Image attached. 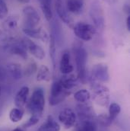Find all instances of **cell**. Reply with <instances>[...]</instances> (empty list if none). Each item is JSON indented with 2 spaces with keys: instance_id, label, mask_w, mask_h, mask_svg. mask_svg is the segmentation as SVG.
Wrapping results in <instances>:
<instances>
[{
  "instance_id": "8d00e7d4",
  "label": "cell",
  "mask_w": 130,
  "mask_h": 131,
  "mask_svg": "<svg viewBox=\"0 0 130 131\" xmlns=\"http://www.w3.org/2000/svg\"><path fill=\"white\" fill-rule=\"evenodd\" d=\"M19 2H22V3H28L29 2H30V0H18Z\"/></svg>"
},
{
  "instance_id": "2e32d148",
  "label": "cell",
  "mask_w": 130,
  "mask_h": 131,
  "mask_svg": "<svg viewBox=\"0 0 130 131\" xmlns=\"http://www.w3.org/2000/svg\"><path fill=\"white\" fill-rule=\"evenodd\" d=\"M30 89L28 86H24L20 89L15 97V104L18 108H22L26 104L29 95Z\"/></svg>"
},
{
  "instance_id": "f35d334b",
  "label": "cell",
  "mask_w": 130,
  "mask_h": 131,
  "mask_svg": "<svg viewBox=\"0 0 130 131\" xmlns=\"http://www.w3.org/2000/svg\"><path fill=\"white\" fill-rule=\"evenodd\" d=\"M1 94H2V89H1V86H0V96H1Z\"/></svg>"
},
{
  "instance_id": "6da1fadb",
  "label": "cell",
  "mask_w": 130,
  "mask_h": 131,
  "mask_svg": "<svg viewBox=\"0 0 130 131\" xmlns=\"http://www.w3.org/2000/svg\"><path fill=\"white\" fill-rule=\"evenodd\" d=\"M75 65L77 69V78L81 82L85 84L88 80L86 66L88 62V53L81 43H76L72 48Z\"/></svg>"
},
{
  "instance_id": "ab89813d",
  "label": "cell",
  "mask_w": 130,
  "mask_h": 131,
  "mask_svg": "<svg viewBox=\"0 0 130 131\" xmlns=\"http://www.w3.org/2000/svg\"><path fill=\"white\" fill-rule=\"evenodd\" d=\"M1 34H2V31H0V35H1Z\"/></svg>"
},
{
  "instance_id": "7402d4cb",
  "label": "cell",
  "mask_w": 130,
  "mask_h": 131,
  "mask_svg": "<svg viewBox=\"0 0 130 131\" xmlns=\"http://www.w3.org/2000/svg\"><path fill=\"white\" fill-rule=\"evenodd\" d=\"M51 79V73L49 68L45 65L40 66L37 75V80L38 82H50Z\"/></svg>"
},
{
  "instance_id": "8992f818",
  "label": "cell",
  "mask_w": 130,
  "mask_h": 131,
  "mask_svg": "<svg viewBox=\"0 0 130 131\" xmlns=\"http://www.w3.org/2000/svg\"><path fill=\"white\" fill-rule=\"evenodd\" d=\"M73 31L76 37L84 41H89L92 40L97 31L94 26L85 22H78L75 24L73 27Z\"/></svg>"
},
{
  "instance_id": "d590c367",
  "label": "cell",
  "mask_w": 130,
  "mask_h": 131,
  "mask_svg": "<svg viewBox=\"0 0 130 131\" xmlns=\"http://www.w3.org/2000/svg\"><path fill=\"white\" fill-rule=\"evenodd\" d=\"M103 1H105L106 2H107V3L110 4V5L113 4V3H115V2H116V0H103Z\"/></svg>"
},
{
  "instance_id": "cb8c5ba5",
  "label": "cell",
  "mask_w": 130,
  "mask_h": 131,
  "mask_svg": "<svg viewBox=\"0 0 130 131\" xmlns=\"http://www.w3.org/2000/svg\"><path fill=\"white\" fill-rule=\"evenodd\" d=\"M75 131H97V127L94 120L80 121Z\"/></svg>"
},
{
  "instance_id": "9c48e42d",
  "label": "cell",
  "mask_w": 130,
  "mask_h": 131,
  "mask_svg": "<svg viewBox=\"0 0 130 131\" xmlns=\"http://www.w3.org/2000/svg\"><path fill=\"white\" fill-rule=\"evenodd\" d=\"M20 41L23 44V46L26 48L27 51H28L35 58L40 60H42L45 58L46 54L43 48L39 45L36 44L34 42H33L31 39L24 37Z\"/></svg>"
},
{
  "instance_id": "d6986e66",
  "label": "cell",
  "mask_w": 130,
  "mask_h": 131,
  "mask_svg": "<svg viewBox=\"0 0 130 131\" xmlns=\"http://www.w3.org/2000/svg\"><path fill=\"white\" fill-rule=\"evenodd\" d=\"M66 6L69 12L78 15L83 11L84 0H67Z\"/></svg>"
},
{
  "instance_id": "52a82bcc",
  "label": "cell",
  "mask_w": 130,
  "mask_h": 131,
  "mask_svg": "<svg viewBox=\"0 0 130 131\" xmlns=\"http://www.w3.org/2000/svg\"><path fill=\"white\" fill-rule=\"evenodd\" d=\"M25 18V27L27 28H35L40 21V17L37 11L31 5H27L23 8Z\"/></svg>"
},
{
  "instance_id": "60d3db41",
  "label": "cell",
  "mask_w": 130,
  "mask_h": 131,
  "mask_svg": "<svg viewBox=\"0 0 130 131\" xmlns=\"http://www.w3.org/2000/svg\"><path fill=\"white\" fill-rule=\"evenodd\" d=\"M0 116H1V111H0Z\"/></svg>"
},
{
  "instance_id": "7a4b0ae2",
  "label": "cell",
  "mask_w": 130,
  "mask_h": 131,
  "mask_svg": "<svg viewBox=\"0 0 130 131\" xmlns=\"http://www.w3.org/2000/svg\"><path fill=\"white\" fill-rule=\"evenodd\" d=\"M45 106L44 91L41 88L36 89L28 104V108L32 115L41 117Z\"/></svg>"
},
{
  "instance_id": "d4e9b609",
  "label": "cell",
  "mask_w": 130,
  "mask_h": 131,
  "mask_svg": "<svg viewBox=\"0 0 130 131\" xmlns=\"http://www.w3.org/2000/svg\"><path fill=\"white\" fill-rule=\"evenodd\" d=\"M50 56L51 57L53 67H56V40L53 33L50 35Z\"/></svg>"
},
{
  "instance_id": "e575fe53",
  "label": "cell",
  "mask_w": 130,
  "mask_h": 131,
  "mask_svg": "<svg viewBox=\"0 0 130 131\" xmlns=\"http://www.w3.org/2000/svg\"><path fill=\"white\" fill-rule=\"evenodd\" d=\"M123 10H124L126 13L129 14V12H130L129 5H124V7H123Z\"/></svg>"
},
{
  "instance_id": "e0dca14e",
  "label": "cell",
  "mask_w": 130,
  "mask_h": 131,
  "mask_svg": "<svg viewBox=\"0 0 130 131\" xmlns=\"http://www.w3.org/2000/svg\"><path fill=\"white\" fill-rule=\"evenodd\" d=\"M37 131H60V126L52 116H48L46 121L38 128Z\"/></svg>"
},
{
  "instance_id": "83f0119b",
  "label": "cell",
  "mask_w": 130,
  "mask_h": 131,
  "mask_svg": "<svg viewBox=\"0 0 130 131\" xmlns=\"http://www.w3.org/2000/svg\"><path fill=\"white\" fill-rule=\"evenodd\" d=\"M121 111V107L117 103H112L109 107V117L114 121Z\"/></svg>"
},
{
  "instance_id": "f546056e",
  "label": "cell",
  "mask_w": 130,
  "mask_h": 131,
  "mask_svg": "<svg viewBox=\"0 0 130 131\" xmlns=\"http://www.w3.org/2000/svg\"><path fill=\"white\" fill-rule=\"evenodd\" d=\"M8 12V8L5 0H0V19H3L7 17Z\"/></svg>"
},
{
  "instance_id": "836d02e7",
  "label": "cell",
  "mask_w": 130,
  "mask_h": 131,
  "mask_svg": "<svg viewBox=\"0 0 130 131\" xmlns=\"http://www.w3.org/2000/svg\"><path fill=\"white\" fill-rule=\"evenodd\" d=\"M126 28L128 31H130V15H129L126 18Z\"/></svg>"
},
{
  "instance_id": "603a6c76",
  "label": "cell",
  "mask_w": 130,
  "mask_h": 131,
  "mask_svg": "<svg viewBox=\"0 0 130 131\" xmlns=\"http://www.w3.org/2000/svg\"><path fill=\"white\" fill-rule=\"evenodd\" d=\"M18 18L16 16H10L7 18L3 22L2 27L6 31H11L17 28L18 27Z\"/></svg>"
},
{
  "instance_id": "4dcf8cb0",
  "label": "cell",
  "mask_w": 130,
  "mask_h": 131,
  "mask_svg": "<svg viewBox=\"0 0 130 131\" xmlns=\"http://www.w3.org/2000/svg\"><path fill=\"white\" fill-rule=\"evenodd\" d=\"M40 117L37 116V115H32L30 119L24 124V127L25 128H28V127H31L32 126L36 125L38 122H39V120H40Z\"/></svg>"
},
{
  "instance_id": "5b68a950",
  "label": "cell",
  "mask_w": 130,
  "mask_h": 131,
  "mask_svg": "<svg viewBox=\"0 0 130 131\" xmlns=\"http://www.w3.org/2000/svg\"><path fill=\"white\" fill-rule=\"evenodd\" d=\"M70 94V91L66 90L63 87L60 80L54 81L51 87L50 95L49 98L50 104L52 106H55L60 104Z\"/></svg>"
},
{
  "instance_id": "ac0fdd59",
  "label": "cell",
  "mask_w": 130,
  "mask_h": 131,
  "mask_svg": "<svg viewBox=\"0 0 130 131\" xmlns=\"http://www.w3.org/2000/svg\"><path fill=\"white\" fill-rule=\"evenodd\" d=\"M7 71L11 77L15 80H19L23 77V70L21 66L15 63L7 64Z\"/></svg>"
},
{
  "instance_id": "9a60e30c",
  "label": "cell",
  "mask_w": 130,
  "mask_h": 131,
  "mask_svg": "<svg viewBox=\"0 0 130 131\" xmlns=\"http://www.w3.org/2000/svg\"><path fill=\"white\" fill-rule=\"evenodd\" d=\"M8 51L11 54L18 56L21 57L23 60H26L28 58V51L26 48L23 46L21 41H14L11 46L8 47Z\"/></svg>"
},
{
  "instance_id": "74e56055",
  "label": "cell",
  "mask_w": 130,
  "mask_h": 131,
  "mask_svg": "<svg viewBox=\"0 0 130 131\" xmlns=\"http://www.w3.org/2000/svg\"><path fill=\"white\" fill-rule=\"evenodd\" d=\"M13 131H24V130H23L22 129H21V128H18H18H15V129H14V130H13Z\"/></svg>"
},
{
  "instance_id": "44dd1931",
  "label": "cell",
  "mask_w": 130,
  "mask_h": 131,
  "mask_svg": "<svg viewBox=\"0 0 130 131\" xmlns=\"http://www.w3.org/2000/svg\"><path fill=\"white\" fill-rule=\"evenodd\" d=\"M40 8L48 21H50L53 17L52 9V0H39Z\"/></svg>"
},
{
  "instance_id": "1f68e13d",
  "label": "cell",
  "mask_w": 130,
  "mask_h": 131,
  "mask_svg": "<svg viewBox=\"0 0 130 131\" xmlns=\"http://www.w3.org/2000/svg\"><path fill=\"white\" fill-rule=\"evenodd\" d=\"M37 69V64L35 63H31L30 65L28 66V67L27 68V69L25 70V75H31L33 74Z\"/></svg>"
},
{
  "instance_id": "ba28073f",
  "label": "cell",
  "mask_w": 130,
  "mask_h": 131,
  "mask_svg": "<svg viewBox=\"0 0 130 131\" xmlns=\"http://www.w3.org/2000/svg\"><path fill=\"white\" fill-rule=\"evenodd\" d=\"M91 79L100 82H107L110 79V74L107 65L98 63L93 66L91 70Z\"/></svg>"
},
{
  "instance_id": "7c38bea8",
  "label": "cell",
  "mask_w": 130,
  "mask_h": 131,
  "mask_svg": "<svg viewBox=\"0 0 130 131\" xmlns=\"http://www.w3.org/2000/svg\"><path fill=\"white\" fill-rule=\"evenodd\" d=\"M55 8H56V13L58 16L60 18V19L69 28H73L75 25L74 21L72 18L69 15V14L68 13V10L65 8L61 0H56V4H55Z\"/></svg>"
},
{
  "instance_id": "d6a6232c",
  "label": "cell",
  "mask_w": 130,
  "mask_h": 131,
  "mask_svg": "<svg viewBox=\"0 0 130 131\" xmlns=\"http://www.w3.org/2000/svg\"><path fill=\"white\" fill-rule=\"evenodd\" d=\"M7 78V71L0 66V81H4Z\"/></svg>"
},
{
  "instance_id": "484cf974",
  "label": "cell",
  "mask_w": 130,
  "mask_h": 131,
  "mask_svg": "<svg viewBox=\"0 0 130 131\" xmlns=\"http://www.w3.org/2000/svg\"><path fill=\"white\" fill-rule=\"evenodd\" d=\"M91 93L87 89H81L74 94V98L79 103H86L91 98Z\"/></svg>"
},
{
  "instance_id": "4fadbf2b",
  "label": "cell",
  "mask_w": 130,
  "mask_h": 131,
  "mask_svg": "<svg viewBox=\"0 0 130 131\" xmlns=\"http://www.w3.org/2000/svg\"><path fill=\"white\" fill-rule=\"evenodd\" d=\"M23 32L25 35L32 37L34 39H37V40H40L43 42H46L49 40L50 39V35L47 34V32L44 30H43L42 28H24L22 29Z\"/></svg>"
},
{
  "instance_id": "30bf717a",
  "label": "cell",
  "mask_w": 130,
  "mask_h": 131,
  "mask_svg": "<svg viewBox=\"0 0 130 131\" xmlns=\"http://www.w3.org/2000/svg\"><path fill=\"white\" fill-rule=\"evenodd\" d=\"M76 114L70 108H65L59 114V121L64 126L65 129L74 127L76 123Z\"/></svg>"
},
{
  "instance_id": "8fae6325",
  "label": "cell",
  "mask_w": 130,
  "mask_h": 131,
  "mask_svg": "<svg viewBox=\"0 0 130 131\" xmlns=\"http://www.w3.org/2000/svg\"><path fill=\"white\" fill-rule=\"evenodd\" d=\"M86 103H80V104L76 107L77 114L80 121L94 119V111L93 107Z\"/></svg>"
},
{
  "instance_id": "3957f363",
  "label": "cell",
  "mask_w": 130,
  "mask_h": 131,
  "mask_svg": "<svg viewBox=\"0 0 130 131\" xmlns=\"http://www.w3.org/2000/svg\"><path fill=\"white\" fill-rule=\"evenodd\" d=\"M89 15L96 30L102 32L105 28V15L103 8L99 1L94 0L91 2L89 9Z\"/></svg>"
},
{
  "instance_id": "f1b7e54d",
  "label": "cell",
  "mask_w": 130,
  "mask_h": 131,
  "mask_svg": "<svg viewBox=\"0 0 130 131\" xmlns=\"http://www.w3.org/2000/svg\"><path fill=\"white\" fill-rule=\"evenodd\" d=\"M98 121L102 126L109 127L112 124L113 121L109 117V115H107L106 114H101L98 116Z\"/></svg>"
},
{
  "instance_id": "5bb4252c",
  "label": "cell",
  "mask_w": 130,
  "mask_h": 131,
  "mask_svg": "<svg viewBox=\"0 0 130 131\" xmlns=\"http://www.w3.org/2000/svg\"><path fill=\"white\" fill-rule=\"evenodd\" d=\"M60 70L63 75L70 74L74 70V67L71 63V57L68 50H65L62 55L60 63Z\"/></svg>"
},
{
  "instance_id": "277c9868",
  "label": "cell",
  "mask_w": 130,
  "mask_h": 131,
  "mask_svg": "<svg viewBox=\"0 0 130 131\" xmlns=\"http://www.w3.org/2000/svg\"><path fill=\"white\" fill-rule=\"evenodd\" d=\"M92 86V98L94 102L102 107H106L110 102V90L109 89L102 85L99 84L98 82L93 79Z\"/></svg>"
},
{
  "instance_id": "ffe728a7",
  "label": "cell",
  "mask_w": 130,
  "mask_h": 131,
  "mask_svg": "<svg viewBox=\"0 0 130 131\" xmlns=\"http://www.w3.org/2000/svg\"><path fill=\"white\" fill-rule=\"evenodd\" d=\"M78 80V78H76L74 75H71V73H70V74L64 75L63 76H62V78L60 81L63 87L65 89L70 91L76 86Z\"/></svg>"
},
{
  "instance_id": "4316f807",
  "label": "cell",
  "mask_w": 130,
  "mask_h": 131,
  "mask_svg": "<svg viewBox=\"0 0 130 131\" xmlns=\"http://www.w3.org/2000/svg\"><path fill=\"white\" fill-rule=\"evenodd\" d=\"M23 116H24L23 111L18 107L11 109L9 113V118L11 121L13 123H18L20 121H21V119L23 118Z\"/></svg>"
}]
</instances>
